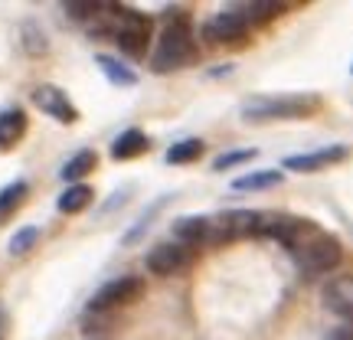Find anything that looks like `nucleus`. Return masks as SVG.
I'll list each match as a JSON object with an SVG mask.
<instances>
[{"instance_id":"nucleus-19","label":"nucleus","mask_w":353,"mask_h":340,"mask_svg":"<svg viewBox=\"0 0 353 340\" xmlns=\"http://www.w3.org/2000/svg\"><path fill=\"white\" fill-rule=\"evenodd\" d=\"M203 144L200 138H183V141H176V144H170L164 154V161L167 164H193V161H200L203 157Z\"/></svg>"},{"instance_id":"nucleus-17","label":"nucleus","mask_w":353,"mask_h":340,"mask_svg":"<svg viewBox=\"0 0 353 340\" xmlns=\"http://www.w3.org/2000/svg\"><path fill=\"white\" fill-rule=\"evenodd\" d=\"M30 197V183L26 180H13L7 187H0V223H7Z\"/></svg>"},{"instance_id":"nucleus-12","label":"nucleus","mask_w":353,"mask_h":340,"mask_svg":"<svg viewBox=\"0 0 353 340\" xmlns=\"http://www.w3.org/2000/svg\"><path fill=\"white\" fill-rule=\"evenodd\" d=\"M26 125H30V118L23 108H3L0 112V151L17 148L26 134Z\"/></svg>"},{"instance_id":"nucleus-14","label":"nucleus","mask_w":353,"mask_h":340,"mask_svg":"<svg viewBox=\"0 0 353 340\" xmlns=\"http://www.w3.org/2000/svg\"><path fill=\"white\" fill-rule=\"evenodd\" d=\"M95 63H99L101 76L108 79L112 86H118V88L138 86V72H134L131 66H125L121 59H114V56H105V52H99V56H95Z\"/></svg>"},{"instance_id":"nucleus-21","label":"nucleus","mask_w":353,"mask_h":340,"mask_svg":"<svg viewBox=\"0 0 353 340\" xmlns=\"http://www.w3.org/2000/svg\"><path fill=\"white\" fill-rule=\"evenodd\" d=\"M20 33H23V50L30 52V56H43V52L50 50V43H46V33H43L37 23H30V20H26V23L20 26Z\"/></svg>"},{"instance_id":"nucleus-7","label":"nucleus","mask_w":353,"mask_h":340,"mask_svg":"<svg viewBox=\"0 0 353 340\" xmlns=\"http://www.w3.org/2000/svg\"><path fill=\"white\" fill-rule=\"evenodd\" d=\"M144 265H148L151 275H161V278L180 275L183 268L193 265V249L180 246V242H161V246H154L151 252L144 255Z\"/></svg>"},{"instance_id":"nucleus-1","label":"nucleus","mask_w":353,"mask_h":340,"mask_svg":"<svg viewBox=\"0 0 353 340\" xmlns=\"http://www.w3.org/2000/svg\"><path fill=\"white\" fill-rule=\"evenodd\" d=\"M196 33H193V23L183 10H176V17L170 13L167 17L164 30L157 37V50L151 56V69L154 72H174V69H183V66L196 63Z\"/></svg>"},{"instance_id":"nucleus-4","label":"nucleus","mask_w":353,"mask_h":340,"mask_svg":"<svg viewBox=\"0 0 353 340\" xmlns=\"http://www.w3.org/2000/svg\"><path fill=\"white\" fill-rule=\"evenodd\" d=\"M291 255H294V262L301 268V275L314 278V275H327V272H334V268L341 265L343 246H341V239H334V236H327V232L317 229L314 236Z\"/></svg>"},{"instance_id":"nucleus-16","label":"nucleus","mask_w":353,"mask_h":340,"mask_svg":"<svg viewBox=\"0 0 353 340\" xmlns=\"http://www.w3.org/2000/svg\"><path fill=\"white\" fill-rule=\"evenodd\" d=\"M95 167H99V154H95V151H88V148H85V151L72 154V157L65 161V164H63V170H59V177H63L65 183L72 187V183H79L82 177H88V174H92Z\"/></svg>"},{"instance_id":"nucleus-15","label":"nucleus","mask_w":353,"mask_h":340,"mask_svg":"<svg viewBox=\"0 0 353 340\" xmlns=\"http://www.w3.org/2000/svg\"><path fill=\"white\" fill-rule=\"evenodd\" d=\"M285 180V174L281 170H252V174H242L232 180V190H242V193H259V190H272L278 187Z\"/></svg>"},{"instance_id":"nucleus-23","label":"nucleus","mask_w":353,"mask_h":340,"mask_svg":"<svg viewBox=\"0 0 353 340\" xmlns=\"http://www.w3.org/2000/svg\"><path fill=\"white\" fill-rule=\"evenodd\" d=\"M324 340H353V324H347V321H341L337 328H330L327 334H324Z\"/></svg>"},{"instance_id":"nucleus-5","label":"nucleus","mask_w":353,"mask_h":340,"mask_svg":"<svg viewBox=\"0 0 353 340\" xmlns=\"http://www.w3.org/2000/svg\"><path fill=\"white\" fill-rule=\"evenodd\" d=\"M249 30H252L249 13L236 10V7H226V10L213 13V17L203 23V39L213 43V46H223V43H245V39H249Z\"/></svg>"},{"instance_id":"nucleus-10","label":"nucleus","mask_w":353,"mask_h":340,"mask_svg":"<svg viewBox=\"0 0 353 340\" xmlns=\"http://www.w3.org/2000/svg\"><path fill=\"white\" fill-rule=\"evenodd\" d=\"M343 157H347V148H343V144H330V148H321V151L291 154V157H285V170L314 174V170H324V167H330V164H341Z\"/></svg>"},{"instance_id":"nucleus-3","label":"nucleus","mask_w":353,"mask_h":340,"mask_svg":"<svg viewBox=\"0 0 353 340\" xmlns=\"http://www.w3.org/2000/svg\"><path fill=\"white\" fill-rule=\"evenodd\" d=\"M112 39L118 43V50L131 56V59H141L148 52V43H151V17L141 10H131V7H112Z\"/></svg>"},{"instance_id":"nucleus-2","label":"nucleus","mask_w":353,"mask_h":340,"mask_svg":"<svg viewBox=\"0 0 353 340\" xmlns=\"http://www.w3.org/2000/svg\"><path fill=\"white\" fill-rule=\"evenodd\" d=\"M321 108L317 95H249L239 105L245 121H294Z\"/></svg>"},{"instance_id":"nucleus-22","label":"nucleus","mask_w":353,"mask_h":340,"mask_svg":"<svg viewBox=\"0 0 353 340\" xmlns=\"http://www.w3.org/2000/svg\"><path fill=\"white\" fill-rule=\"evenodd\" d=\"M255 148H242V151H223L219 157H213V170H232V167L239 164H249L255 157Z\"/></svg>"},{"instance_id":"nucleus-11","label":"nucleus","mask_w":353,"mask_h":340,"mask_svg":"<svg viewBox=\"0 0 353 340\" xmlns=\"http://www.w3.org/2000/svg\"><path fill=\"white\" fill-rule=\"evenodd\" d=\"M170 232H174V239L180 242V246H187V249L203 246V242H210V216H180V219H174Z\"/></svg>"},{"instance_id":"nucleus-13","label":"nucleus","mask_w":353,"mask_h":340,"mask_svg":"<svg viewBox=\"0 0 353 340\" xmlns=\"http://www.w3.org/2000/svg\"><path fill=\"white\" fill-rule=\"evenodd\" d=\"M148 148H151V144H148V134L138 131V128H128V131H121V134L112 141V161H134V157H141Z\"/></svg>"},{"instance_id":"nucleus-24","label":"nucleus","mask_w":353,"mask_h":340,"mask_svg":"<svg viewBox=\"0 0 353 340\" xmlns=\"http://www.w3.org/2000/svg\"><path fill=\"white\" fill-rule=\"evenodd\" d=\"M7 330H10V317L7 311H0V340H7Z\"/></svg>"},{"instance_id":"nucleus-8","label":"nucleus","mask_w":353,"mask_h":340,"mask_svg":"<svg viewBox=\"0 0 353 340\" xmlns=\"http://www.w3.org/2000/svg\"><path fill=\"white\" fill-rule=\"evenodd\" d=\"M30 99H33L39 112H46L50 118L63 121V125H76L79 121V108L69 101V95L59 86H37L30 92Z\"/></svg>"},{"instance_id":"nucleus-20","label":"nucleus","mask_w":353,"mask_h":340,"mask_svg":"<svg viewBox=\"0 0 353 340\" xmlns=\"http://www.w3.org/2000/svg\"><path fill=\"white\" fill-rule=\"evenodd\" d=\"M37 242H39V229L37 226H23V229H17L10 236V255L13 259H23V255H30L33 249H37Z\"/></svg>"},{"instance_id":"nucleus-6","label":"nucleus","mask_w":353,"mask_h":340,"mask_svg":"<svg viewBox=\"0 0 353 340\" xmlns=\"http://www.w3.org/2000/svg\"><path fill=\"white\" fill-rule=\"evenodd\" d=\"M144 294V278L138 275H121L105 281L92 301H88V311H112V308H125V304H134Z\"/></svg>"},{"instance_id":"nucleus-9","label":"nucleus","mask_w":353,"mask_h":340,"mask_svg":"<svg viewBox=\"0 0 353 340\" xmlns=\"http://www.w3.org/2000/svg\"><path fill=\"white\" fill-rule=\"evenodd\" d=\"M321 298H324V308L330 314H337L341 321L353 324V272H343V275H334L321 288Z\"/></svg>"},{"instance_id":"nucleus-18","label":"nucleus","mask_w":353,"mask_h":340,"mask_svg":"<svg viewBox=\"0 0 353 340\" xmlns=\"http://www.w3.org/2000/svg\"><path fill=\"white\" fill-rule=\"evenodd\" d=\"M92 187H85V183H72V187H65L63 193H59V200H56V210L59 213H65V216H76V213H82L88 203H92Z\"/></svg>"}]
</instances>
